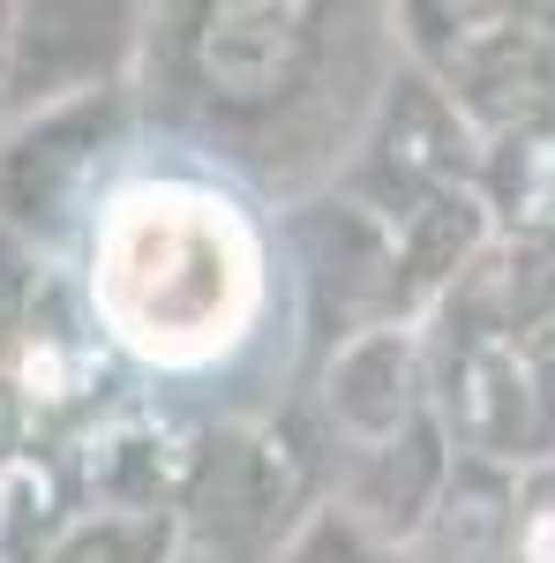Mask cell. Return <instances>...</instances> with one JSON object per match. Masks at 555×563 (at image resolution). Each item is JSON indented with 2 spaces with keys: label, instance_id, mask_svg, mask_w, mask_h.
<instances>
[{
  "label": "cell",
  "instance_id": "1",
  "mask_svg": "<svg viewBox=\"0 0 555 563\" xmlns=\"http://www.w3.org/2000/svg\"><path fill=\"white\" fill-rule=\"evenodd\" d=\"M368 8L323 0H196V8H143L135 53V113L188 135L203 158L286 196V211L338 188L353 143L368 129L398 31Z\"/></svg>",
  "mask_w": 555,
  "mask_h": 563
},
{
  "label": "cell",
  "instance_id": "2",
  "mask_svg": "<svg viewBox=\"0 0 555 563\" xmlns=\"http://www.w3.org/2000/svg\"><path fill=\"white\" fill-rule=\"evenodd\" d=\"M76 286L98 339L151 376H203L248 353L278 294L256 211L196 174L121 180L84 233Z\"/></svg>",
  "mask_w": 555,
  "mask_h": 563
},
{
  "label": "cell",
  "instance_id": "3",
  "mask_svg": "<svg viewBox=\"0 0 555 563\" xmlns=\"http://www.w3.org/2000/svg\"><path fill=\"white\" fill-rule=\"evenodd\" d=\"M323 496H331V466L300 406L211 421L196 443L188 496H180V541L218 563H278Z\"/></svg>",
  "mask_w": 555,
  "mask_h": 563
},
{
  "label": "cell",
  "instance_id": "4",
  "mask_svg": "<svg viewBox=\"0 0 555 563\" xmlns=\"http://www.w3.org/2000/svg\"><path fill=\"white\" fill-rule=\"evenodd\" d=\"M398 53L473 121L480 143L555 121V8L511 0H406Z\"/></svg>",
  "mask_w": 555,
  "mask_h": 563
},
{
  "label": "cell",
  "instance_id": "5",
  "mask_svg": "<svg viewBox=\"0 0 555 563\" xmlns=\"http://www.w3.org/2000/svg\"><path fill=\"white\" fill-rule=\"evenodd\" d=\"M421 339L435 376V421L458 459L503 474L555 466V323L488 331L458 316H428Z\"/></svg>",
  "mask_w": 555,
  "mask_h": 563
},
{
  "label": "cell",
  "instance_id": "6",
  "mask_svg": "<svg viewBox=\"0 0 555 563\" xmlns=\"http://www.w3.org/2000/svg\"><path fill=\"white\" fill-rule=\"evenodd\" d=\"M135 129V90H90L68 106L23 113L0 135V241L53 263V249L84 241L98 203L113 196L106 174Z\"/></svg>",
  "mask_w": 555,
  "mask_h": 563
},
{
  "label": "cell",
  "instance_id": "7",
  "mask_svg": "<svg viewBox=\"0 0 555 563\" xmlns=\"http://www.w3.org/2000/svg\"><path fill=\"white\" fill-rule=\"evenodd\" d=\"M480 151L488 143L473 135V121L398 53L384 98H376V113H368V129H360V143H353V158L338 174V196H353L360 211L398 225L406 211H421L428 196L480 188Z\"/></svg>",
  "mask_w": 555,
  "mask_h": 563
},
{
  "label": "cell",
  "instance_id": "8",
  "mask_svg": "<svg viewBox=\"0 0 555 563\" xmlns=\"http://www.w3.org/2000/svg\"><path fill=\"white\" fill-rule=\"evenodd\" d=\"M300 421L315 435L323 466L338 474L353 459L384 451L398 435H413L421 421H435V376H428V339L413 323H376L353 331L345 346H331L315 361V384Z\"/></svg>",
  "mask_w": 555,
  "mask_h": 563
},
{
  "label": "cell",
  "instance_id": "9",
  "mask_svg": "<svg viewBox=\"0 0 555 563\" xmlns=\"http://www.w3.org/2000/svg\"><path fill=\"white\" fill-rule=\"evenodd\" d=\"M286 249H293V286L315 361L345 346L353 331L398 323V249H390V225L376 211L323 188L286 211Z\"/></svg>",
  "mask_w": 555,
  "mask_h": 563
},
{
  "label": "cell",
  "instance_id": "10",
  "mask_svg": "<svg viewBox=\"0 0 555 563\" xmlns=\"http://www.w3.org/2000/svg\"><path fill=\"white\" fill-rule=\"evenodd\" d=\"M143 8L129 0H15L8 8V106L15 121L135 76Z\"/></svg>",
  "mask_w": 555,
  "mask_h": 563
},
{
  "label": "cell",
  "instance_id": "11",
  "mask_svg": "<svg viewBox=\"0 0 555 563\" xmlns=\"http://www.w3.org/2000/svg\"><path fill=\"white\" fill-rule=\"evenodd\" d=\"M196 443H203V429L180 421V413L113 406L84 435H68L60 459H68V481H76V504H90V511L180 519V496H188V474H196Z\"/></svg>",
  "mask_w": 555,
  "mask_h": 563
},
{
  "label": "cell",
  "instance_id": "12",
  "mask_svg": "<svg viewBox=\"0 0 555 563\" xmlns=\"http://www.w3.org/2000/svg\"><path fill=\"white\" fill-rule=\"evenodd\" d=\"M480 203L496 218V233L555 241V121L496 135L480 151Z\"/></svg>",
  "mask_w": 555,
  "mask_h": 563
},
{
  "label": "cell",
  "instance_id": "13",
  "mask_svg": "<svg viewBox=\"0 0 555 563\" xmlns=\"http://www.w3.org/2000/svg\"><path fill=\"white\" fill-rule=\"evenodd\" d=\"M76 519V481L60 443H31L0 466V563H38L45 541Z\"/></svg>",
  "mask_w": 555,
  "mask_h": 563
},
{
  "label": "cell",
  "instance_id": "14",
  "mask_svg": "<svg viewBox=\"0 0 555 563\" xmlns=\"http://www.w3.org/2000/svg\"><path fill=\"white\" fill-rule=\"evenodd\" d=\"M180 556V519L158 511H90L76 504V519L45 541L38 563H173Z\"/></svg>",
  "mask_w": 555,
  "mask_h": 563
},
{
  "label": "cell",
  "instance_id": "15",
  "mask_svg": "<svg viewBox=\"0 0 555 563\" xmlns=\"http://www.w3.org/2000/svg\"><path fill=\"white\" fill-rule=\"evenodd\" d=\"M278 563H413V549H390L384 533H368L345 504L323 496V504H315V519L286 541V556H278Z\"/></svg>",
  "mask_w": 555,
  "mask_h": 563
},
{
  "label": "cell",
  "instance_id": "16",
  "mask_svg": "<svg viewBox=\"0 0 555 563\" xmlns=\"http://www.w3.org/2000/svg\"><path fill=\"white\" fill-rule=\"evenodd\" d=\"M511 563H555V466H533V474H518Z\"/></svg>",
  "mask_w": 555,
  "mask_h": 563
},
{
  "label": "cell",
  "instance_id": "17",
  "mask_svg": "<svg viewBox=\"0 0 555 563\" xmlns=\"http://www.w3.org/2000/svg\"><path fill=\"white\" fill-rule=\"evenodd\" d=\"M45 271L53 263H38L31 249H15V241H0V368H8V353H15L23 323H31V301H38Z\"/></svg>",
  "mask_w": 555,
  "mask_h": 563
},
{
  "label": "cell",
  "instance_id": "18",
  "mask_svg": "<svg viewBox=\"0 0 555 563\" xmlns=\"http://www.w3.org/2000/svg\"><path fill=\"white\" fill-rule=\"evenodd\" d=\"M38 435H31V413H23V398H15V384H8V368H0V466L8 459H23Z\"/></svg>",
  "mask_w": 555,
  "mask_h": 563
},
{
  "label": "cell",
  "instance_id": "19",
  "mask_svg": "<svg viewBox=\"0 0 555 563\" xmlns=\"http://www.w3.org/2000/svg\"><path fill=\"white\" fill-rule=\"evenodd\" d=\"M15 121V106H8V0H0V135Z\"/></svg>",
  "mask_w": 555,
  "mask_h": 563
},
{
  "label": "cell",
  "instance_id": "20",
  "mask_svg": "<svg viewBox=\"0 0 555 563\" xmlns=\"http://www.w3.org/2000/svg\"><path fill=\"white\" fill-rule=\"evenodd\" d=\"M173 563H218V556H203V549H188V541H180V556Z\"/></svg>",
  "mask_w": 555,
  "mask_h": 563
}]
</instances>
